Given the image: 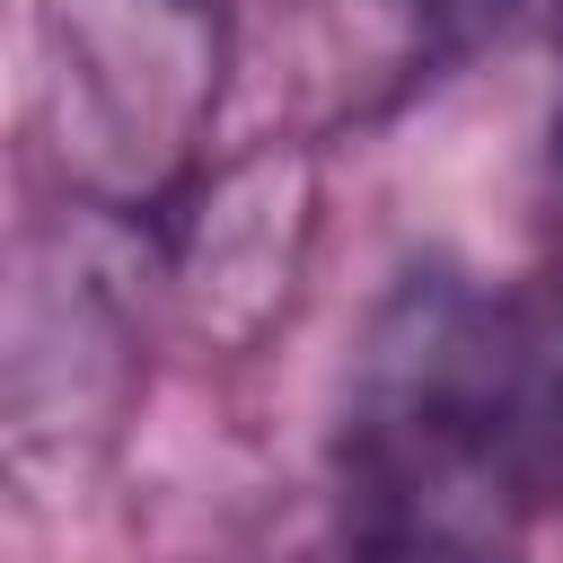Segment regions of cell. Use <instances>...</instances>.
<instances>
[{
	"instance_id": "1",
	"label": "cell",
	"mask_w": 563,
	"mask_h": 563,
	"mask_svg": "<svg viewBox=\"0 0 563 563\" xmlns=\"http://www.w3.org/2000/svg\"><path fill=\"white\" fill-rule=\"evenodd\" d=\"M537 422L554 405H537L519 317L457 282H413L352 405L361 528H501Z\"/></svg>"
},
{
	"instance_id": "2",
	"label": "cell",
	"mask_w": 563,
	"mask_h": 563,
	"mask_svg": "<svg viewBox=\"0 0 563 563\" xmlns=\"http://www.w3.org/2000/svg\"><path fill=\"white\" fill-rule=\"evenodd\" d=\"M554 194H563V97H554Z\"/></svg>"
},
{
	"instance_id": "3",
	"label": "cell",
	"mask_w": 563,
	"mask_h": 563,
	"mask_svg": "<svg viewBox=\"0 0 563 563\" xmlns=\"http://www.w3.org/2000/svg\"><path fill=\"white\" fill-rule=\"evenodd\" d=\"M554 449H563V387H554Z\"/></svg>"
}]
</instances>
